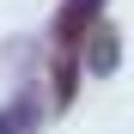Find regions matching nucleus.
Here are the masks:
<instances>
[{"mask_svg": "<svg viewBox=\"0 0 134 134\" xmlns=\"http://www.w3.org/2000/svg\"><path fill=\"white\" fill-rule=\"evenodd\" d=\"M104 25V0H61L55 6V25H49V43H55V104L67 110L73 104V85H79V61H85V37Z\"/></svg>", "mask_w": 134, "mask_h": 134, "instance_id": "1", "label": "nucleus"}, {"mask_svg": "<svg viewBox=\"0 0 134 134\" xmlns=\"http://www.w3.org/2000/svg\"><path fill=\"white\" fill-rule=\"evenodd\" d=\"M116 61H122V37H116V25H98L92 37H85V67L104 79V73H116Z\"/></svg>", "mask_w": 134, "mask_h": 134, "instance_id": "2", "label": "nucleus"}, {"mask_svg": "<svg viewBox=\"0 0 134 134\" xmlns=\"http://www.w3.org/2000/svg\"><path fill=\"white\" fill-rule=\"evenodd\" d=\"M0 134H37V98L18 92L6 110H0Z\"/></svg>", "mask_w": 134, "mask_h": 134, "instance_id": "3", "label": "nucleus"}]
</instances>
